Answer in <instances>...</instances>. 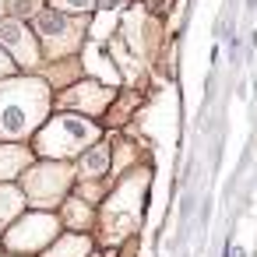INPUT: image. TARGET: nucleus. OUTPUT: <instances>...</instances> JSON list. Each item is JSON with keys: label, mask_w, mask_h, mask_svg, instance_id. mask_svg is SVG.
I'll return each instance as SVG.
<instances>
[{"label": "nucleus", "mask_w": 257, "mask_h": 257, "mask_svg": "<svg viewBox=\"0 0 257 257\" xmlns=\"http://www.w3.org/2000/svg\"><path fill=\"white\" fill-rule=\"evenodd\" d=\"M148 187H152V166H134L123 176H116L99 204L95 215V246H123L134 239V232L145 222V204H148Z\"/></svg>", "instance_id": "nucleus-1"}, {"label": "nucleus", "mask_w": 257, "mask_h": 257, "mask_svg": "<svg viewBox=\"0 0 257 257\" xmlns=\"http://www.w3.org/2000/svg\"><path fill=\"white\" fill-rule=\"evenodd\" d=\"M53 113V88L39 74H15L0 81V141L29 145Z\"/></svg>", "instance_id": "nucleus-2"}, {"label": "nucleus", "mask_w": 257, "mask_h": 257, "mask_svg": "<svg viewBox=\"0 0 257 257\" xmlns=\"http://www.w3.org/2000/svg\"><path fill=\"white\" fill-rule=\"evenodd\" d=\"M95 141H102V123L78 116V113H50V120L36 131L29 141L36 159H53V162H71L81 152H88Z\"/></svg>", "instance_id": "nucleus-3"}, {"label": "nucleus", "mask_w": 257, "mask_h": 257, "mask_svg": "<svg viewBox=\"0 0 257 257\" xmlns=\"http://www.w3.org/2000/svg\"><path fill=\"white\" fill-rule=\"evenodd\" d=\"M74 183H78L74 166L71 162H53V159H36L25 169V176L18 180L32 211H57L64 204V197L74 190Z\"/></svg>", "instance_id": "nucleus-4"}, {"label": "nucleus", "mask_w": 257, "mask_h": 257, "mask_svg": "<svg viewBox=\"0 0 257 257\" xmlns=\"http://www.w3.org/2000/svg\"><path fill=\"white\" fill-rule=\"evenodd\" d=\"M64 232L57 211H25L4 236H0V246L4 253H22V257H39L57 236Z\"/></svg>", "instance_id": "nucleus-5"}, {"label": "nucleus", "mask_w": 257, "mask_h": 257, "mask_svg": "<svg viewBox=\"0 0 257 257\" xmlns=\"http://www.w3.org/2000/svg\"><path fill=\"white\" fill-rule=\"evenodd\" d=\"M116 85L113 81H99V78H78L74 85L53 92V109L60 113H78V116H88V120H99L109 113V106L116 102Z\"/></svg>", "instance_id": "nucleus-6"}, {"label": "nucleus", "mask_w": 257, "mask_h": 257, "mask_svg": "<svg viewBox=\"0 0 257 257\" xmlns=\"http://www.w3.org/2000/svg\"><path fill=\"white\" fill-rule=\"evenodd\" d=\"M32 32L43 46V60H67L81 50V39L85 32L78 29V22H71L67 15L53 11V8H43L36 18H32Z\"/></svg>", "instance_id": "nucleus-7"}, {"label": "nucleus", "mask_w": 257, "mask_h": 257, "mask_svg": "<svg viewBox=\"0 0 257 257\" xmlns=\"http://www.w3.org/2000/svg\"><path fill=\"white\" fill-rule=\"evenodd\" d=\"M0 46L8 50V57L18 64L22 74H36L43 67V46L36 32L18 18H0Z\"/></svg>", "instance_id": "nucleus-8"}, {"label": "nucleus", "mask_w": 257, "mask_h": 257, "mask_svg": "<svg viewBox=\"0 0 257 257\" xmlns=\"http://www.w3.org/2000/svg\"><path fill=\"white\" fill-rule=\"evenodd\" d=\"M109 169H113V148H109V141H95L88 152H81V155L74 159V176H78V183L109 180Z\"/></svg>", "instance_id": "nucleus-9"}, {"label": "nucleus", "mask_w": 257, "mask_h": 257, "mask_svg": "<svg viewBox=\"0 0 257 257\" xmlns=\"http://www.w3.org/2000/svg\"><path fill=\"white\" fill-rule=\"evenodd\" d=\"M32 162H36L32 145H22V141H0V183H18Z\"/></svg>", "instance_id": "nucleus-10"}, {"label": "nucleus", "mask_w": 257, "mask_h": 257, "mask_svg": "<svg viewBox=\"0 0 257 257\" xmlns=\"http://www.w3.org/2000/svg\"><path fill=\"white\" fill-rule=\"evenodd\" d=\"M95 215H99V208L81 201L78 194H67L64 204L57 208V218H60V225L67 232H92L95 229Z\"/></svg>", "instance_id": "nucleus-11"}, {"label": "nucleus", "mask_w": 257, "mask_h": 257, "mask_svg": "<svg viewBox=\"0 0 257 257\" xmlns=\"http://www.w3.org/2000/svg\"><path fill=\"white\" fill-rule=\"evenodd\" d=\"M99 246H95V236L92 232H60L39 257H88V253H95Z\"/></svg>", "instance_id": "nucleus-12"}, {"label": "nucleus", "mask_w": 257, "mask_h": 257, "mask_svg": "<svg viewBox=\"0 0 257 257\" xmlns=\"http://www.w3.org/2000/svg\"><path fill=\"white\" fill-rule=\"evenodd\" d=\"M29 211V201L18 183H0V236H4L22 215Z\"/></svg>", "instance_id": "nucleus-13"}, {"label": "nucleus", "mask_w": 257, "mask_h": 257, "mask_svg": "<svg viewBox=\"0 0 257 257\" xmlns=\"http://www.w3.org/2000/svg\"><path fill=\"white\" fill-rule=\"evenodd\" d=\"M50 8L60 15H92L95 0H50Z\"/></svg>", "instance_id": "nucleus-14"}, {"label": "nucleus", "mask_w": 257, "mask_h": 257, "mask_svg": "<svg viewBox=\"0 0 257 257\" xmlns=\"http://www.w3.org/2000/svg\"><path fill=\"white\" fill-rule=\"evenodd\" d=\"M15 74H22V71H18V64L8 57V50H4V46H0V81H4V78H15Z\"/></svg>", "instance_id": "nucleus-15"}, {"label": "nucleus", "mask_w": 257, "mask_h": 257, "mask_svg": "<svg viewBox=\"0 0 257 257\" xmlns=\"http://www.w3.org/2000/svg\"><path fill=\"white\" fill-rule=\"evenodd\" d=\"M95 8H99L102 15H113V11H123V8H127V0H95Z\"/></svg>", "instance_id": "nucleus-16"}, {"label": "nucleus", "mask_w": 257, "mask_h": 257, "mask_svg": "<svg viewBox=\"0 0 257 257\" xmlns=\"http://www.w3.org/2000/svg\"><path fill=\"white\" fill-rule=\"evenodd\" d=\"M88 257H106V250H95V253H88Z\"/></svg>", "instance_id": "nucleus-17"}, {"label": "nucleus", "mask_w": 257, "mask_h": 257, "mask_svg": "<svg viewBox=\"0 0 257 257\" xmlns=\"http://www.w3.org/2000/svg\"><path fill=\"white\" fill-rule=\"evenodd\" d=\"M0 18H4V0H0Z\"/></svg>", "instance_id": "nucleus-18"}, {"label": "nucleus", "mask_w": 257, "mask_h": 257, "mask_svg": "<svg viewBox=\"0 0 257 257\" xmlns=\"http://www.w3.org/2000/svg\"><path fill=\"white\" fill-rule=\"evenodd\" d=\"M4 257H22V253H4Z\"/></svg>", "instance_id": "nucleus-19"}, {"label": "nucleus", "mask_w": 257, "mask_h": 257, "mask_svg": "<svg viewBox=\"0 0 257 257\" xmlns=\"http://www.w3.org/2000/svg\"><path fill=\"white\" fill-rule=\"evenodd\" d=\"M0 257H4V246H0Z\"/></svg>", "instance_id": "nucleus-20"}]
</instances>
